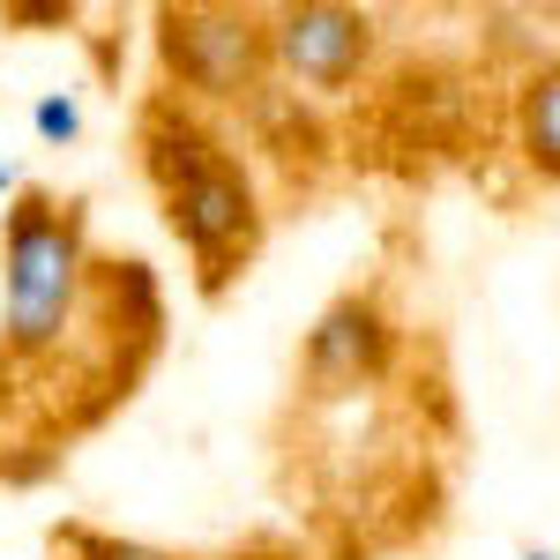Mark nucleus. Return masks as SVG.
<instances>
[{
    "label": "nucleus",
    "mask_w": 560,
    "mask_h": 560,
    "mask_svg": "<svg viewBox=\"0 0 560 560\" xmlns=\"http://www.w3.org/2000/svg\"><path fill=\"white\" fill-rule=\"evenodd\" d=\"M135 150H142V173L158 187V210L165 232L179 240V255L195 261V292L224 300L261 255V179L255 165L232 150V135L217 128L210 113L179 105V97H150L142 120H135Z\"/></svg>",
    "instance_id": "nucleus-1"
},
{
    "label": "nucleus",
    "mask_w": 560,
    "mask_h": 560,
    "mask_svg": "<svg viewBox=\"0 0 560 560\" xmlns=\"http://www.w3.org/2000/svg\"><path fill=\"white\" fill-rule=\"evenodd\" d=\"M97 306L90 210L60 187H23L0 217V366H60Z\"/></svg>",
    "instance_id": "nucleus-2"
},
{
    "label": "nucleus",
    "mask_w": 560,
    "mask_h": 560,
    "mask_svg": "<svg viewBox=\"0 0 560 560\" xmlns=\"http://www.w3.org/2000/svg\"><path fill=\"white\" fill-rule=\"evenodd\" d=\"M150 52L165 97L195 105V113H224V105H261L269 90V15L261 8H232V0H173L150 15Z\"/></svg>",
    "instance_id": "nucleus-3"
},
{
    "label": "nucleus",
    "mask_w": 560,
    "mask_h": 560,
    "mask_svg": "<svg viewBox=\"0 0 560 560\" xmlns=\"http://www.w3.org/2000/svg\"><path fill=\"white\" fill-rule=\"evenodd\" d=\"M382 60V23L345 0H284L269 8V68L306 97H351Z\"/></svg>",
    "instance_id": "nucleus-4"
},
{
    "label": "nucleus",
    "mask_w": 560,
    "mask_h": 560,
    "mask_svg": "<svg viewBox=\"0 0 560 560\" xmlns=\"http://www.w3.org/2000/svg\"><path fill=\"white\" fill-rule=\"evenodd\" d=\"M396 351H404V329L374 292H345L314 314L300 345V382L314 396H351V388H382L396 374Z\"/></svg>",
    "instance_id": "nucleus-5"
},
{
    "label": "nucleus",
    "mask_w": 560,
    "mask_h": 560,
    "mask_svg": "<svg viewBox=\"0 0 560 560\" xmlns=\"http://www.w3.org/2000/svg\"><path fill=\"white\" fill-rule=\"evenodd\" d=\"M509 142L523 173L560 187V60H530L509 90Z\"/></svg>",
    "instance_id": "nucleus-6"
},
{
    "label": "nucleus",
    "mask_w": 560,
    "mask_h": 560,
    "mask_svg": "<svg viewBox=\"0 0 560 560\" xmlns=\"http://www.w3.org/2000/svg\"><path fill=\"white\" fill-rule=\"evenodd\" d=\"M52 560H187V553L150 546V538H120V530H97V523H60L52 530Z\"/></svg>",
    "instance_id": "nucleus-7"
},
{
    "label": "nucleus",
    "mask_w": 560,
    "mask_h": 560,
    "mask_svg": "<svg viewBox=\"0 0 560 560\" xmlns=\"http://www.w3.org/2000/svg\"><path fill=\"white\" fill-rule=\"evenodd\" d=\"M31 128H38L45 150H75L83 142V97L75 90H45L38 105H31Z\"/></svg>",
    "instance_id": "nucleus-8"
},
{
    "label": "nucleus",
    "mask_w": 560,
    "mask_h": 560,
    "mask_svg": "<svg viewBox=\"0 0 560 560\" xmlns=\"http://www.w3.org/2000/svg\"><path fill=\"white\" fill-rule=\"evenodd\" d=\"M0 23L8 31H68L75 8L68 0H0Z\"/></svg>",
    "instance_id": "nucleus-9"
},
{
    "label": "nucleus",
    "mask_w": 560,
    "mask_h": 560,
    "mask_svg": "<svg viewBox=\"0 0 560 560\" xmlns=\"http://www.w3.org/2000/svg\"><path fill=\"white\" fill-rule=\"evenodd\" d=\"M15 195H23V179H15V165H8V158H0V202H15Z\"/></svg>",
    "instance_id": "nucleus-10"
},
{
    "label": "nucleus",
    "mask_w": 560,
    "mask_h": 560,
    "mask_svg": "<svg viewBox=\"0 0 560 560\" xmlns=\"http://www.w3.org/2000/svg\"><path fill=\"white\" fill-rule=\"evenodd\" d=\"M523 560H560V553L553 546H523Z\"/></svg>",
    "instance_id": "nucleus-11"
}]
</instances>
